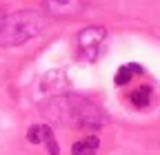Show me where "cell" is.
I'll list each match as a JSON object with an SVG mask.
<instances>
[{
    "mask_svg": "<svg viewBox=\"0 0 160 155\" xmlns=\"http://www.w3.org/2000/svg\"><path fill=\"white\" fill-rule=\"evenodd\" d=\"M45 144H47V151H49V155H58V153H60V146H58V142H56L53 138H49Z\"/></svg>",
    "mask_w": 160,
    "mask_h": 155,
    "instance_id": "9",
    "label": "cell"
},
{
    "mask_svg": "<svg viewBox=\"0 0 160 155\" xmlns=\"http://www.w3.org/2000/svg\"><path fill=\"white\" fill-rule=\"evenodd\" d=\"M85 151H91V148H87L85 140H80V142H73V144H71V155H85Z\"/></svg>",
    "mask_w": 160,
    "mask_h": 155,
    "instance_id": "8",
    "label": "cell"
},
{
    "mask_svg": "<svg viewBox=\"0 0 160 155\" xmlns=\"http://www.w3.org/2000/svg\"><path fill=\"white\" fill-rule=\"evenodd\" d=\"M133 73L140 75V73H142V67H138V64H125V67H120L118 73H116V84H118V87H122V84L131 82Z\"/></svg>",
    "mask_w": 160,
    "mask_h": 155,
    "instance_id": "6",
    "label": "cell"
},
{
    "mask_svg": "<svg viewBox=\"0 0 160 155\" xmlns=\"http://www.w3.org/2000/svg\"><path fill=\"white\" fill-rule=\"evenodd\" d=\"M45 7L53 16H76V13L82 11L87 5L85 2H78V0H65V2H62V0H47Z\"/></svg>",
    "mask_w": 160,
    "mask_h": 155,
    "instance_id": "4",
    "label": "cell"
},
{
    "mask_svg": "<svg viewBox=\"0 0 160 155\" xmlns=\"http://www.w3.org/2000/svg\"><path fill=\"white\" fill-rule=\"evenodd\" d=\"M107 38V29L105 27H85L82 31L78 33V47H80V53H82L87 60H93L100 51V45L105 42Z\"/></svg>",
    "mask_w": 160,
    "mask_h": 155,
    "instance_id": "3",
    "label": "cell"
},
{
    "mask_svg": "<svg viewBox=\"0 0 160 155\" xmlns=\"http://www.w3.org/2000/svg\"><path fill=\"white\" fill-rule=\"evenodd\" d=\"M65 106H67V113L71 115L73 124H78V126H85V124L87 126H98V124L105 122V118H100L102 111L96 104L82 100L80 95H69L65 100Z\"/></svg>",
    "mask_w": 160,
    "mask_h": 155,
    "instance_id": "2",
    "label": "cell"
},
{
    "mask_svg": "<svg viewBox=\"0 0 160 155\" xmlns=\"http://www.w3.org/2000/svg\"><path fill=\"white\" fill-rule=\"evenodd\" d=\"M85 155H96V151H85Z\"/></svg>",
    "mask_w": 160,
    "mask_h": 155,
    "instance_id": "11",
    "label": "cell"
},
{
    "mask_svg": "<svg viewBox=\"0 0 160 155\" xmlns=\"http://www.w3.org/2000/svg\"><path fill=\"white\" fill-rule=\"evenodd\" d=\"M49 138H53V133H51V129L47 124H36V126H31L27 131V140L31 144H45Z\"/></svg>",
    "mask_w": 160,
    "mask_h": 155,
    "instance_id": "5",
    "label": "cell"
},
{
    "mask_svg": "<svg viewBox=\"0 0 160 155\" xmlns=\"http://www.w3.org/2000/svg\"><path fill=\"white\" fill-rule=\"evenodd\" d=\"M2 20H5V11L0 9V27H2Z\"/></svg>",
    "mask_w": 160,
    "mask_h": 155,
    "instance_id": "10",
    "label": "cell"
},
{
    "mask_svg": "<svg viewBox=\"0 0 160 155\" xmlns=\"http://www.w3.org/2000/svg\"><path fill=\"white\" fill-rule=\"evenodd\" d=\"M131 104L136 106V109H145L147 104H149V100H151V89L149 87H140V89H136L131 95Z\"/></svg>",
    "mask_w": 160,
    "mask_h": 155,
    "instance_id": "7",
    "label": "cell"
},
{
    "mask_svg": "<svg viewBox=\"0 0 160 155\" xmlns=\"http://www.w3.org/2000/svg\"><path fill=\"white\" fill-rule=\"evenodd\" d=\"M47 18L38 11H16L5 13L2 27H0V45L2 47H16L27 42L29 38L38 35L45 29Z\"/></svg>",
    "mask_w": 160,
    "mask_h": 155,
    "instance_id": "1",
    "label": "cell"
}]
</instances>
